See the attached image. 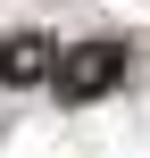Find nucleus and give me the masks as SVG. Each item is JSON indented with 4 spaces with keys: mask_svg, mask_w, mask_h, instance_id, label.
<instances>
[{
    "mask_svg": "<svg viewBox=\"0 0 150 158\" xmlns=\"http://www.w3.org/2000/svg\"><path fill=\"white\" fill-rule=\"evenodd\" d=\"M117 83H125V42H75V50L50 58V92L67 108H84V100H100Z\"/></svg>",
    "mask_w": 150,
    "mask_h": 158,
    "instance_id": "obj_1",
    "label": "nucleus"
},
{
    "mask_svg": "<svg viewBox=\"0 0 150 158\" xmlns=\"http://www.w3.org/2000/svg\"><path fill=\"white\" fill-rule=\"evenodd\" d=\"M50 58H58V50H50L42 33H8V42H0V83H50Z\"/></svg>",
    "mask_w": 150,
    "mask_h": 158,
    "instance_id": "obj_2",
    "label": "nucleus"
}]
</instances>
